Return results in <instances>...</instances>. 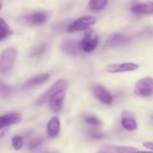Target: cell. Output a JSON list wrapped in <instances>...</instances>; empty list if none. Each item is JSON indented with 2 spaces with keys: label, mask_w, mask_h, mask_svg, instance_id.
Wrapping results in <instances>:
<instances>
[{
  "label": "cell",
  "mask_w": 153,
  "mask_h": 153,
  "mask_svg": "<svg viewBox=\"0 0 153 153\" xmlns=\"http://www.w3.org/2000/svg\"><path fill=\"white\" fill-rule=\"evenodd\" d=\"M16 57V51L13 48H7L0 55V74L7 73L13 67Z\"/></svg>",
  "instance_id": "cell-1"
},
{
  "label": "cell",
  "mask_w": 153,
  "mask_h": 153,
  "mask_svg": "<svg viewBox=\"0 0 153 153\" xmlns=\"http://www.w3.org/2000/svg\"><path fill=\"white\" fill-rule=\"evenodd\" d=\"M99 43V36L95 31L88 29L85 31V36L80 42V47L87 53L92 52L97 47Z\"/></svg>",
  "instance_id": "cell-2"
},
{
  "label": "cell",
  "mask_w": 153,
  "mask_h": 153,
  "mask_svg": "<svg viewBox=\"0 0 153 153\" xmlns=\"http://www.w3.org/2000/svg\"><path fill=\"white\" fill-rule=\"evenodd\" d=\"M96 18L93 16H84L73 21L67 27V31L70 33L81 31L83 30L90 29L94 24H95Z\"/></svg>",
  "instance_id": "cell-3"
},
{
  "label": "cell",
  "mask_w": 153,
  "mask_h": 153,
  "mask_svg": "<svg viewBox=\"0 0 153 153\" xmlns=\"http://www.w3.org/2000/svg\"><path fill=\"white\" fill-rule=\"evenodd\" d=\"M68 87V82L67 80H64V79H61V80L57 81L56 82L53 84V85L50 87L46 92L43 93L38 99H37V105H43V103L46 102L47 100H50L51 97L54 95L55 94H56L57 92L60 91H66Z\"/></svg>",
  "instance_id": "cell-4"
},
{
  "label": "cell",
  "mask_w": 153,
  "mask_h": 153,
  "mask_svg": "<svg viewBox=\"0 0 153 153\" xmlns=\"http://www.w3.org/2000/svg\"><path fill=\"white\" fill-rule=\"evenodd\" d=\"M134 94L141 97H149L153 94V79L145 77L137 81L134 87Z\"/></svg>",
  "instance_id": "cell-5"
},
{
  "label": "cell",
  "mask_w": 153,
  "mask_h": 153,
  "mask_svg": "<svg viewBox=\"0 0 153 153\" xmlns=\"http://www.w3.org/2000/svg\"><path fill=\"white\" fill-rule=\"evenodd\" d=\"M138 68L139 64L136 63L111 64L106 67V71L109 73H123L134 71Z\"/></svg>",
  "instance_id": "cell-6"
},
{
  "label": "cell",
  "mask_w": 153,
  "mask_h": 153,
  "mask_svg": "<svg viewBox=\"0 0 153 153\" xmlns=\"http://www.w3.org/2000/svg\"><path fill=\"white\" fill-rule=\"evenodd\" d=\"M49 19V14L46 11L37 10L33 13H29L25 16V21L28 23L34 25H42L45 23Z\"/></svg>",
  "instance_id": "cell-7"
},
{
  "label": "cell",
  "mask_w": 153,
  "mask_h": 153,
  "mask_svg": "<svg viewBox=\"0 0 153 153\" xmlns=\"http://www.w3.org/2000/svg\"><path fill=\"white\" fill-rule=\"evenodd\" d=\"M93 91L95 97L103 104L110 105L113 103V97L111 94L102 85H95L93 88Z\"/></svg>",
  "instance_id": "cell-8"
},
{
  "label": "cell",
  "mask_w": 153,
  "mask_h": 153,
  "mask_svg": "<svg viewBox=\"0 0 153 153\" xmlns=\"http://www.w3.org/2000/svg\"><path fill=\"white\" fill-rule=\"evenodd\" d=\"M130 43V38L120 34H114L106 40L104 46L105 47H119L126 46Z\"/></svg>",
  "instance_id": "cell-9"
},
{
  "label": "cell",
  "mask_w": 153,
  "mask_h": 153,
  "mask_svg": "<svg viewBox=\"0 0 153 153\" xmlns=\"http://www.w3.org/2000/svg\"><path fill=\"white\" fill-rule=\"evenodd\" d=\"M22 120V115L19 113H12L0 116V129L7 128V127L19 123Z\"/></svg>",
  "instance_id": "cell-10"
},
{
  "label": "cell",
  "mask_w": 153,
  "mask_h": 153,
  "mask_svg": "<svg viewBox=\"0 0 153 153\" xmlns=\"http://www.w3.org/2000/svg\"><path fill=\"white\" fill-rule=\"evenodd\" d=\"M66 96V91H60L54 94L49 100V106L52 111L58 112L61 109Z\"/></svg>",
  "instance_id": "cell-11"
},
{
  "label": "cell",
  "mask_w": 153,
  "mask_h": 153,
  "mask_svg": "<svg viewBox=\"0 0 153 153\" xmlns=\"http://www.w3.org/2000/svg\"><path fill=\"white\" fill-rule=\"evenodd\" d=\"M61 130V121L58 117H53L49 120L46 126L47 135L50 138H55L58 135Z\"/></svg>",
  "instance_id": "cell-12"
},
{
  "label": "cell",
  "mask_w": 153,
  "mask_h": 153,
  "mask_svg": "<svg viewBox=\"0 0 153 153\" xmlns=\"http://www.w3.org/2000/svg\"><path fill=\"white\" fill-rule=\"evenodd\" d=\"M137 149L135 147L131 146L105 145L100 148V152L101 153H133L137 152Z\"/></svg>",
  "instance_id": "cell-13"
},
{
  "label": "cell",
  "mask_w": 153,
  "mask_h": 153,
  "mask_svg": "<svg viewBox=\"0 0 153 153\" xmlns=\"http://www.w3.org/2000/svg\"><path fill=\"white\" fill-rule=\"evenodd\" d=\"M80 44L73 39H67L64 40L61 44V49L64 52L70 55H76L79 52Z\"/></svg>",
  "instance_id": "cell-14"
},
{
  "label": "cell",
  "mask_w": 153,
  "mask_h": 153,
  "mask_svg": "<svg viewBox=\"0 0 153 153\" xmlns=\"http://www.w3.org/2000/svg\"><path fill=\"white\" fill-rule=\"evenodd\" d=\"M131 11L134 14L153 15V2L137 3L131 7Z\"/></svg>",
  "instance_id": "cell-15"
},
{
  "label": "cell",
  "mask_w": 153,
  "mask_h": 153,
  "mask_svg": "<svg viewBox=\"0 0 153 153\" xmlns=\"http://www.w3.org/2000/svg\"><path fill=\"white\" fill-rule=\"evenodd\" d=\"M122 126L128 131H134L137 127V123L134 117L128 111H124L122 114Z\"/></svg>",
  "instance_id": "cell-16"
},
{
  "label": "cell",
  "mask_w": 153,
  "mask_h": 153,
  "mask_svg": "<svg viewBox=\"0 0 153 153\" xmlns=\"http://www.w3.org/2000/svg\"><path fill=\"white\" fill-rule=\"evenodd\" d=\"M50 77V75L49 73H42V74L37 75V76L31 77V79H28L26 82L24 83V88H30V87L37 86L40 84L44 83L45 82L48 80Z\"/></svg>",
  "instance_id": "cell-17"
},
{
  "label": "cell",
  "mask_w": 153,
  "mask_h": 153,
  "mask_svg": "<svg viewBox=\"0 0 153 153\" xmlns=\"http://www.w3.org/2000/svg\"><path fill=\"white\" fill-rule=\"evenodd\" d=\"M12 34V31L7 22L0 18V41L7 39Z\"/></svg>",
  "instance_id": "cell-18"
},
{
  "label": "cell",
  "mask_w": 153,
  "mask_h": 153,
  "mask_svg": "<svg viewBox=\"0 0 153 153\" xmlns=\"http://www.w3.org/2000/svg\"><path fill=\"white\" fill-rule=\"evenodd\" d=\"M88 7L93 10H100L104 9L107 6V0H100V1H95L92 0L88 2Z\"/></svg>",
  "instance_id": "cell-19"
},
{
  "label": "cell",
  "mask_w": 153,
  "mask_h": 153,
  "mask_svg": "<svg viewBox=\"0 0 153 153\" xmlns=\"http://www.w3.org/2000/svg\"><path fill=\"white\" fill-rule=\"evenodd\" d=\"M46 49H47V46H46V43H40V44H39L38 46H37L33 49L32 52H31V56H40V55L44 53Z\"/></svg>",
  "instance_id": "cell-20"
},
{
  "label": "cell",
  "mask_w": 153,
  "mask_h": 153,
  "mask_svg": "<svg viewBox=\"0 0 153 153\" xmlns=\"http://www.w3.org/2000/svg\"><path fill=\"white\" fill-rule=\"evenodd\" d=\"M12 146L16 150H19L23 146V138L20 135H15L12 137Z\"/></svg>",
  "instance_id": "cell-21"
},
{
  "label": "cell",
  "mask_w": 153,
  "mask_h": 153,
  "mask_svg": "<svg viewBox=\"0 0 153 153\" xmlns=\"http://www.w3.org/2000/svg\"><path fill=\"white\" fill-rule=\"evenodd\" d=\"M44 140H43L42 137H37V138H34L33 140H31V141L28 143V147L30 150H33L35 148H37V146H40L42 143H43Z\"/></svg>",
  "instance_id": "cell-22"
},
{
  "label": "cell",
  "mask_w": 153,
  "mask_h": 153,
  "mask_svg": "<svg viewBox=\"0 0 153 153\" xmlns=\"http://www.w3.org/2000/svg\"><path fill=\"white\" fill-rule=\"evenodd\" d=\"M85 120L88 123V124H91L93 126H101L102 122L100 120L98 117L95 116H88L85 117Z\"/></svg>",
  "instance_id": "cell-23"
},
{
  "label": "cell",
  "mask_w": 153,
  "mask_h": 153,
  "mask_svg": "<svg viewBox=\"0 0 153 153\" xmlns=\"http://www.w3.org/2000/svg\"><path fill=\"white\" fill-rule=\"evenodd\" d=\"M88 135L93 139H101L104 137V134L97 130H91L88 132Z\"/></svg>",
  "instance_id": "cell-24"
},
{
  "label": "cell",
  "mask_w": 153,
  "mask_h": 153,
  "mask_svg": "<svg viewBox=\"0 0 153 153\" xmlns=\"http://www.w3.org/2000/svg\"><path fill=\"white\" fill-rule=\"evenodd\" d=\"M9 92V88L7 85L0 82V95H6Z\"/></svg>",
  "instance_id": "cell-25"
},
{
  "label": "cell",
  "mask_w": 153,
  "mask_h": 153,
  "mask_svg": "<svg viewBox=\"0 0 153 153\" xmlns=\"http://www.w3.org/2000/svg\"><path fill=\"white\" fill-rule=\"evenodd\" d=\"M143 145L144 147L147 148V149H151V150H153V142H143Z\"/></svg>",
  "instance_id": "cell-26"
},
{
  "label": "cell",
  "mask_w": 153,
  "mask_h": 153,
  "mask_svg": "<svg viewBox=\"0 0 153 153\" xmlns=\"http://www.w3.org/2000/svg\"><path fill=\"white\" fill-rule=\"evenodd\" d=\"M8 128H4V129H2L1 131H0V139L5 137L7 134V133H8Z\"/></svg>",
  "instance_id": "cell-27"
},
{
  "label": "cell",
  "mask_w": 153,
  "mask_h": 153,
  "mask_svg": "<svg viewBox=\"0 0 153 153\" xmlns=\"http://www.w3.org/2000/svg\"><path fill=\"white\" fill-rule=\"evenodd\" d=\"M133 153H153V152H148V151H140V152H134Z\"/></svg>",
  "instance_id": "cell-28"
},
{
  "label": "cell",
  "mask_w": 153,
  "mask_h": 153,
  "mask_svg": "<svg viewBox=\"0 0 153 153\" xmlns=\"http://www.w3.org/2000/svg\"><path fill=\"white\" fill-rule=\"evenodd\" d=\"M2 6H3V2H2V1H0V10H1Z\"/></svg>",
  "instance_id": "cell-29"
},
{
  "label": "cell",
  "mask_w": 153,
  "mask_h": 153,
  "mask_svg": "<svg viewBox=\"0 0 153 153\" xmlns=\"http://www.w3.org/2000/svg\"><path fill=\"white\" fill-rule=\"evenodd\" d=\"M43 153H57V152H43Z\"/></svg>",
  "instance_id": "cell-30"
}]
</instances>
